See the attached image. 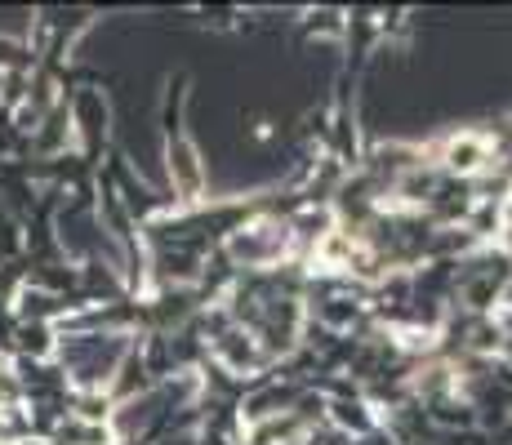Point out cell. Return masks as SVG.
I'll return each instance as SVG.
<instances>
[{"label": "cell", "instance_id": "1", "mask_svg": "<svg viewBox=\"0 0 512 445\" xmlns=\"http://www.w3.org/2000/svg\"><path fill=\"white\" fill-rule=\"evenodd\" d=\"M290 241H294V227L290 223H281V219H250V223H241V227H232V232H228L223 254H228L236 267H245V272H272V267L285 259Z\"/></svg>", "mask_w": 512, "mask_h": 445}, {"label": "cell", "instance_id": "2", "mask_svg": "<svg viewBox=\"0 0 512 445\" xmlns=\"http://www.w3.org/2000/svg\"><path fill=\"white\" fill-rule=\"evenodd\" d=\"M165 170H170V183H174V192H179L183 201H196V196H205V183H210V174H205V161H201V152H196L192 138L174 134L170 143H165Z\"/></svg>", "mask_w": 512, "mask_h": 445}, {"label": "cell", "instance_id": "3", "mask_svg": "<svg viewBox=\"0 0 512 445\" xmlns=\"http://www.w3.org/2000/svg\"><path fill=\"white\" fill-rule=\"evenodd\" d=\"M481 165H490V143L481 134H455L441 147V170L446 174H477Z\"/></svg>", "mask_w": 512, "mask_h": 445}]
</instances>
